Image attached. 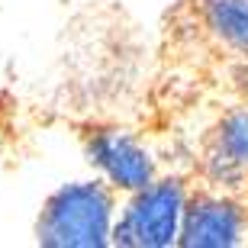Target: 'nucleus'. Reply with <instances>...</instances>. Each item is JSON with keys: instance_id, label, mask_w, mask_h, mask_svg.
Listing matches in <instances>:
<instances>
[{"instance_id": "nucleus-1", "label": "nucleus", "mask_w": 248, "mask_h": 248, "mask_svg": "<svg viewBox=\"0 0 248 248\" xmlns=\"http://www.w3.org/2000/svg\"><path fill=\"white\" fill-rule=\"evenodd\" d=\"M113 232V197L100 181L58 187L42 206L36 239L52 248H100Z\"/></svg>"}, {"instance_id": "nucleus-2", "label": "nucleus", "mask_w": 248, "mask_h": 248, "mask_svg": "<svg viewBox=\"0 0 248 248\" xmlns=\"http://www.w3.org/2000/svg\"><path fill=\"white\" fill-rule=\"evenodd\" d=\"M184 187L181 181H152L136 190L132 203L123 210L120 222L113 226L110 242L136 248H165L177 242L181 213H184Z\"/></svg>"}, {"instance_id": "nucleus-3", "label": "nucleus", "mask_w": 248, "mask_h": 248, "mask_svg": "<svg viewBox=\"0 0 248 248\" xmlns=\"http://www.w3.org/2000/svg\"><path fill=\"white\" fill-rule=\"evenodd\" d=\"M248 213L229 197H193L184 203L177 242L184 248H232L245 239Z\"/></svg>"}, {"instance_id": "nucleus-4", "label": "nucleus", "mask_w": 248, "mask_h": 248, "mask_svg": "<svg viewBox=\"0 0 248 248\" xmlns=\"http://www.w3.org/2000/svg\"><path fill=\"white\" fill-rule=\"evenodd\" d=\"M87 155L103 177L120 190L136 193L155 181V165L142 145L120 129H97L87 136Z\"/></svg>"}, {"instance_id": "nucleus-5", "label": "nucleus", "mask_w": 248, "mask_h": 248, "mask_svg": "<svg viewBox=\"0 0 248 248\" xmlns=\"http://www.w3.org/2000/svg\"><path fill=\"white\" fill-rule=\"evenodd\" d=\"M206 165L219 187H242L248 174V110H235L219 123Z\"/></svg>"}, {"instance_id": "nucleus-6", "label": "nucleus", "mask_w": 248, "mask_h": 248, "mask_svg": "<svg viewBox=\"0 0 248 248\" xmlns=\"http://www.w3.org/2000/svg\"><path fill=\"white\" fill-rule=\"evenodd\" d=\"M206 23L222 42L248 52V0H206Z\"/></svg>"}]
</instances>
